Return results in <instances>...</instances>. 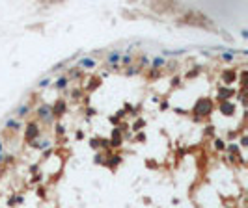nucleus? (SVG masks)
Wrapping results in <instances>:
<instances>
[{"mask_svg":"<svg viewBox=\"0 0 248 208\" xmlns=\"http://www.w3.org/2000/svg\"><path fill=\"white\" fill-rule=\"evenodd\" d=\"M215 110V104H213V100L209 99V97H204V99H198L196 100V104H194V108H192V112H194V115L196 117H209V113Z\"/></svg>","mask_w":248,"mask_h":208,"instance_id":"obj_1","label":"nucleus"},{"mask_svg":"<svg viewBox=\"0 0 248 208\" xmlns=\"http://www.w3.org/2000/svg\"><path fill=\"white\" fill-rule=\"evenodd\" d=\"M37 138H41V128H39V125H37L35 121H28L26 126H24V139H26V143H30V141H34V139H37Z\"/></svg>","mask_w":248,"mask_h":208,"instance_id":"obj_2","label":"nucleus"},{"mask_svg":"<svg viewBox=\"0 0 248 208\" xmlns=\"http://www.w3.org/2000/svg\"><path fill=\"white\" fill-rule=\"evenodd\" d=\"M35 113H37L39 121H43L45 125H50V123L54 121V117H52V112H50V104H41V106H37Z\"/></svg>","mask_w":248,"mask_h":208,"instance_id":"obj_3","label":"nucleus"},{"mask_svg":"<svg viewBox=\"0 0 248 208\" xmlns=\"http://www.w3.org/2000/svg\"><path fill=\"white\" fill-rule=\"evenodd\" d=\"M110 149H119L123 143V128L121 126H114L110 132Z\"/></svg>","mask_w":248,"mask_h":208,"instance_id":"obj_4","label":"nucleus"},{"mask_svg":"<svg viewBox=\"0 0 248 208\" xmlns=\"http://www.w3.org/2000/svg\"><path fill=\"white\" fill-rule=\"evenodd\" d=\"M218 112H220L224 117H233L235 112H237V106H235V102H232V100H224V102H218Z\"/></svg>","mask_w":248,"mask_h":208,"instance_id":"obj_5","label":"nucleus"},{"mask_svg":"<svg viewBox=\"0 0 248 208\" xmlns=\"http://www.w3.org/2000/svg\"><path fill=\"white\" fill-rule=\"evenodd\" d=\"M235 95V89L233 87H228V86H220L217 89V100L218 102H224V100H232Z\"/></svg>","mask_w":248,"mask_h":208,"instance_id":"obj_6","label":"nucleus"},{"mask_svg":"<svg viewBox=\"0 0 248 208\" xmlns=\"http://www.w3.org/2000/svg\"><path fill=\"white\" fill-rule=\"evenodd\" d=\"M50 112H52V117H54V119L65 115V112H67V102H65L63 99H58V100L50 106Z\"/></svg>","mask_w":248,"mask_h":208,"instance_id":"obj_7","label":"nucleus"},{"mask_svg":"<svg viewBox=\"0 0 248 208\" xmlns=\"http://www.w3.org/2000/svg\"><path fill=\"white\" fill-rule=\"evenodd\" d=\"M220 78H222V82H224L228 87H232V86L237 82V73H235L233 69H228V71H224V73H222V76H220Z\"/></svg>","mask_w":248,"mask_h":208,"instance_id":"obj_8","label":"nucleus"},{"mask_svg":"<svg viewBox=\"0 0 248 208\" xmlns=\"http://www.w3.org/2000/svg\"><path fill=\"white\" fill-rule=\"evenodd\" d=\"M77 67H78V69H93V67H97V61H95L93 58L84 56V58H80V60H78Z\"/></svg>","mask_w":248,"mask_h":208,"instance_id":"obj_9","label":"nucleus"},{"mask_svg":"<svg viewBox=\"0 0 248 208\" xmlns=\"http://www.w3.org/2000/svg\"><path fill=\"white\" fill-rule=\"evenodd\" d=\"M28 145H30V147H34V149H37V151H45V149H49V147H50V139H41V138H37V139L30 141Z\"/></svg>","mask_w":248,"mask_h":208,"instance_id":"obj_10","label":"nucleus"},{"mask_svg":"<svg viewBox=\"0 0 248 208\" xmlns=\"http://www.w3.org/2000/svg\"><path fill=\"white\" fill-rule=\"evenodd\" d=\"M119 60H121V54L118 52V50H112V52H108V56H106V63L110 65V67H118V63H119Z\"/></svg>","mask_w":248,"mask_h":208,"instance_id":"obj_11","label":"nucleus"},{"mask_svg":"<svg viewBox=\"0 0 248 208\" xmlns=\"http://www.w3.org/2000/svg\"><path fill=\"white\" fill-rule=\"evenodd\" d=\"M67 86H69V78H67L65 74H60L58 80L54 82V89H56V91H63Z\"/></svg>","mask_w":248,"mask_h":208,"instance_id":"obj_12","label":"nucleus"},{"mask_svg":"<svg viewBox=\"0 0 248 208\" xmlns=\"http://www.w3.org/2000/svg\"><path fill=\"white\" fill-rule=\"evenodd\" d=\"M149 65H151V69H155V71H161V69L166 65V60H164L162 56H157V58L149 60Z\"/></svg>","mask_w":248,"mask_h":208,"instance_id":"obj_13","label":"nucleus"},{"mask_svg":"<svg viewBox=\"0 0 248 208\" xmlns=\"http://www.w3.org/2000/svg\"><path fill=\"white\" fill-rule=\"evenodd\" d=\"M119 164H121V156H119V154L108 156V158H106V162H105V166H106V167H110V169H116Z\"/></svg>","mask_w":248,"mask_h":208,"instance_id":"obj_14","label":"nucleus"},{"mask_svg":"<svg viewBox=\"0 0 248 208\" xmlns=\"http://www.w3.org/2000/svg\"><path fill=\"white\" fill-rule=\"evenodd\" d=\"M4 126H6V128H11V130H19V128L22 126V123H21V121H15V119H7Z\"/></svg>","mask_w":248,"mask_h":208,"instance_id":"obj_15","label":"nucleus"},{"mask_svg":"<svg viewBox=\"0 0 248 208\" xmlns=\"http://www.w3.org/2000/svg\"><path fill=\"white\" fill-rule=\"evenodd\" d=\"M200 71H202V67H194V69H190V71H187V73H185V78L192 80V78H196V76L200 74Z\"/></svg>","mask_w":248,"mask_h":208,"instance_id":"obj_16","label":"nucleus"},{"mask_svg":"<svg viewBox=\"0 0 248 208\" xmlns=\"http://www.w3.org/2000/svg\"><path fill=\"white\" fill-rule=\"evenodd\" d=\"M226 153H230V154H239V153H241V147H239L237 143H230V145H226Z\"/></svg>","mask_w":248,"mask_h":208,"instance_id":"obj_17","label":"nucleus"},{"mask_svg":"<svg viewBox=\"0 0 248 208\" xmlns=\"http://www.w3.org/2000/svg\"><path fill=\"white\" fill-rule=\"evenodd\" d=\"M144 126H146V121H144V119H136V121L133 123V130H134V132H142Z\"/></svg>","mask_w":248,"mask_h":208,"instance_id":"obj_18","label":"nucleus"},{"mask_svg":"<svg viewBox=\"0 0 248 208\" xmlns=\"http://www.w3.org/2000/svg\"><path fill=\"white\" fill-rule=\"evenodd\" d=\"M28 112H30V106H28V104H22V106H19V108H17V115H19V117L28 115Z\"/></svg>","mask_w":248,"mask_h":208,"instance_id":"obj_19","label":"nucleus"},{"mask_svg":"<svg viewBox=\"0 0 248 208\" xmlns=\"http://www.w3.org/2000/svg\"><path fill=\"white\" fill-rule=\"evenodd\" d=\"M119 63H121V65H125V67H131V65H133V58H131L129 54H127V56H121Z\"/></svg>","mask_w":248,"mask_h":208,"instance_id":"obj_20","label":"nucleus"},{"mask_svg":"<svg viewBox=\"0 0 248 208\" xmlns=\"http://www.w3.org/2000/svg\"><path fill=\"white\" fill-rule=\"evenodd\" d=\"M138 73H140V67H134V65L127 67V71H125V74H127V76H134V74H138Z\"/></svg>","mask_w":248,"mask_h":208,"instance_id":"obj_21","label":"nucleus"},{"mask_svg":"<svg viewBox=\"0 0 248 208\" xmlns=\"http://www.w3.org/2000/svg\"><path fill=\"white\" fill-rule=\"evenodd\" d=\"M67 78H80V69L77 67V69H69V73L65 74Z\"/></svg>","mask_w":248,"mask_h":208,"instance_id":"obj_22","label":"nucleus"},{"mask_svg":"<svg viewBox=\"0 0 248 208\" xmlns=\"http://www.w3.org/2000/svg\"><path fill=\"white\" fill-rule=\"evenodd\" d=\"M213 145H215V149H217V151H226V143H224L222 139H218V138L213 141Z\"/></svg>","mask_w":248,"mask_h":208,"instance_id":"obj_23","label":"nucleus"},{"mask_svg":"<svg viewBox=\"0 0 248 208\" xmlns=\"http://www.w3.org/2000/svg\"><path fill=\"white\" fill-rule=\"evenodd\" d=\"M105 162H106V158L101 154V153H97L95 156H93V164H99V166H105Z\"/></svg>","mask_w":248,"mask_h":208,"instance_id":"obj_24","label":"nucleus"},{"mask_svg":"<svg viewBox=\"0 0 248 208\" xmlns=\"http://www.w3.org/2000/svg\"><path fill=\"white\" fill-rule=\"evenodd\" d=\"M138 61H140V67H147V65H149V58H147L146 54H142Z\"/></svg>","mask_w":248,"mask_h":208,"instance_id":"obj_25","label":"nucleus"},{"mask_svg":"<svg viewBox=\"0 0 248 208\" xmlns=\"http://www.w3.org/2000/svg\"><path fill=\"white\" fill-rule=\"evenodd\" d=\"M90 147H91V149L101 151V149H99V138H91V139H90Z\"/></svg>","mask_w":248,"mask_h":208,"instance_id":"obj_26","label":"nucleus"},{"mask_svg":"<svg viewBox=\"0 0 248 208\" xmlns=\"http://www.w3.org/2000/svg\"><path fill=\"white\" fill-rule=\"evenodd\" d=\"M149 78H151V80H157V78H161V71H155V69H151V73H149Z\"/></svg>","mask_w":248,"mask_h":208,"instance_id":"obj_27","label":"nucleus"},{"mask_svg":"<svg viewBox=\"0 0 248 208\" xmlns=\"http://www.w3.org/2000/svg\"><path fill=\"white\" fill-rule=\"evenodd\" d=\"M49 84H50V78H49V76H47V78H43V80H39V82H37V86H39V87H47V86H49Z\"/></svg>","mask_w":248,"mask_h":208,"instance_id":"obj_28","label":"nucleus"},{"mask_svg":"<svg viewBox=\"0 0 248 208\" xmlns=\"http://www.w3.org/2000/svg\"><path fill=\"white\" fill-rule=\"evenodd\" d=\"M82 95H84V91H82V89H73V93H71V97H73V99H80Z\"/></svg>","mask_w":248,"mask_h":208,"instance_id":"obj_29","label":"nucleus"},{"mask_svg":"<svg viewBox=\"0 0 248 208\" xmlns=\"http://www.w3.org/2000/svg\"><path fill=\"white\" fill-rule=\"evenodd\" d=\"M239 76H241V84H243V89H245V86H246V76H248V73H246V71H243V73H241Z\"/></svg>","mask_w":248,"mask_h":208,"instance_id":"obj_30","label":"nucleus"},{"mask_svg":"<svg viewBox=\"0 0 248 208\" xmlns=\"http://www.w3.org/2000/svg\"><path fill=\"white\" fill-rule=\"evenodd\" d=\"M56 134H58V136H63V134H65V128H63L60 123L56 125Z\"/></svg>","mask_w":248,"mask_h":208,"instance_id":"obj_31","label":"nucleus"},{"mask_svg":"<svg viewBox=\"0 0 248 208\" xmlns=\"http://www.w3.org/2000/svg\"><path fill=\"white\" fill-rule=\"evenodd\" d=\"M108 121H110V123H112L114 126H118V125H119V119H118L116 115H110V117H108Z\"/></svg>","mask_w":248,"mask_h":208,"instance_id":"obj_32","label":"nucleus"},{"mask_svg":"<svg viewBox=\"0 0 248 208\" xmlns=\"http://www.w3.org/2000/svg\"><path fill=\"white\" fill-rule=\"evenodd\" d=\"M41 180H43V177H41V173H39V175H34V177H32V182H34V184H39Z\"/></svg>","mask_w":248,"mask_h":208,"instance_id":"obj_33","label":"nucleus"},{"mask_svg":"<svg viewBox=\"0 0 248 208\" xmlns=\"http://www.w3.org/2000/svg\"><path fill=\"white\" fill-rule=\"evenodd\" d=\"M37 195H39L41 199H45V197H47V192H45V188H43V186H41V188H37Z\"/></svg>","mask_w":248,"mask_h":208,"instance_id":"obj_34","label":"nucleus"},{"mask_svg":"<svg viewBox=\"0 0 248 208\" xmlns=\"http://www.w3.org/2000/svg\"><path fill=\"white\" fill-rule=\"evenodd\" d=\"M185 50H166L164 54H170V56H177V54H183Z\"/></svg>","mask_w":248,"mask_h":208,"instance_id":"obj_35","label":"nucleus"},{"mask_svg":"<svg viewBox=\"0 0 248 208\" xmlns=\"http://www.w3.org/2000/svg\"><path fill=\"white\" fill-rule=\"evenodd\" d=\"M136 141H146V134L144 132H136Z\"/></svg>","mask_w":248,"mask_h":208,"instance_id":"obj_36","label":"nucleus"},{"mask_svg":"<svg viewBox=\"0 0 248 208\" xmlns=\"http://www.w3.org/2000/svg\"><path fill=\"white\" fill-rule=\"evenodd\" d=\"M37 171H39V166H37V164L30 166V173H32V175H37Z\"/></svg>","mask_w":248,"mask_h":208,"instance_id":"obj_37","label":"nucleus"},{"mask_svg":"<svg viewBox=\"0 0 248 208\" xmlns=\"http://www.w3.org/2000/svg\"><path fill=\"white\" fill-rule=\"evenodd\" d=\"M65 63H67V60H65V61H62V63H58V65H54V67H52V71H60Z\"/></svg>","mask_w":248,"mask_h":208,"instance_id":"obj_38","label":"nucleus"},{"mask_svg":"<svg viewBox=\"0 0 248 208\" xmlns=\"http://www.w3.org/2000/svg\"><path fill=\"white\" fill-rule=\"evenodd\" d=\"M179 84H181V78H179V76L172 78V86H174V87H175V86H179Z\"/></svg>","mask_w":248,"mask_h":208,"instance_id":"obj_39","label":"nucleus"},{"mask_svg":"<svg viewBox=\"0 0 248 208\" xmlns=\"http://www.w3.org/2000/svg\"><path fill=\"white\" fill-rule=\"evenodd\" d=\"M86 115H88V117H91V115H95V110L88 106V108H86Z\"/></svg>","mask_w":248,"mask_h":208,"instance_id":"obj_40","label":"nucleus"},{"mask_svg":"<svg viewBox=\"0 0 248 208\" xmlns=\"http://www.w3.org/2000/svg\"><path fill=\"white\" fill-rule=\"evenodd\" d=\"M248 145V138L246 136H241V147H246Z\"/></svg>","mask_w":248,"mask_h":208,"instance_id":"obj_41","label":"nucleus"},{"mask_svg":"<svg viewBox=\"0 0 248 208\" xmlns=\"http://www.w3.org/2000/svg\"><path fill=\"white\" fill-rule=\"evenodd\" d=\"M205 134H207V136H213V134H215V128H213V126H207V128H205Z\"/></svg>","mask_w":248,"mask_h":208,"instance_id":"obj_42","label":"nucleus"},{"mask_svg":"<svg viewBox=\"0 0 248 208\" xmlns=\"http://www.w3.org/2000/svg\"><path fill=\"white\" fill-rule=\"evenodd\" d=\"M50 154H52V149L49 147V149H45V153H43V158H49Z\"/></svg>","mask_w":248,"mask_h":208,"instance_id":"obj_43","label":"nucleus"},{"mask_svg":"<svg viewBox=\"0 0 248 208\" xmlns=\"http://www.w3.org/2000/svg\"><path fill=\"white\" fill-rule=\"evenodd\" d=\"M168 106H170V104H168L166 100H162V102H161V110H162V112H164V110H168Z\"/></svg>","mask_w":248,"mask_h":208,"instance_id":"obj_44","label":"nucleus"},{"mask_svg":"<svg viewBox=\"0 0 248 208\" xmlns=\"http://www.w3.org/2000/svg\"><path fill=\"white\" fill-rule=\"evenodd\" d=\"M22 201H24V197H22V195H17V197H15V205H21Z\"/></svg>","mask_w":248,"mask_h":208,"instance_id":"obj_45","label":"nucleus"},{"mask_svg":"<svg viewBox=\"0 0 248 208\" xmlns=\"http://www.w3.org/2000/svg\"><path fill=\"white\" fill-rule=\"evenodd\" d=\"M82 138H84V132H82V130H78V132H77V139H82Z\"/></svg>","mask_w":248,"mask_h":208,"instance_id":"obj_46","label":"nucleus"},{"mask_svg":"<svg viewBox=\"0 0 248 208\" xmlns=\"http://www.w3.org/2000/svg\"><path fill=\"white\" fill-rule=\"evenodd\" d=\"M228 138H230V139H235V138H237V132H230Z\"/></svg>","mask_w":248,"mask_h":208,"instance_id":"obj_47","label":"nucleus"},{"mask_svg":"<svg viewBox=\"0 0 248 208\" xmlns=\"http://www.w3.org/2000/svg\"><path fill=\"white\" fill-rule=\"evenodd\" d=\"M7 205L13 206V205H15V197H9V199H7Z\"/></svg>","mask_w":248,"mask_h":208,"instance_id":"obj_48","label":"nucleus"},{"mask_svg":"<svg viewBox=\"0 0 248 208\" xmlns=\"http://www.w3.org/2000/svg\"><path fill=\"white\" fill-rule=\"evenodd\" d=\"M241 37H243V39H246V37H248V30H243V32H241Z\"/></svg>","mask_w":248,"mask_h":208,"instance_id":"obj_49","label":"nucleus"},{"mask_svg":"<svg viewBox=\"0 0 248 208\" xmlns=\"http://www.w3.org/2000/svg\"><path fill=\"white\" fill-rule=\"evenodd\" d=\"M4 160H6V156H4V153H2V154H0V164H2Z\"/></svg>","mask_w":248,"mask_h":208,"instance_id":"obj_50","label":"nucleus"},{"mask_svg":"<svg viewBox=\"0 0 248 208\" xmlns=\"http://www.w3.org/2000/svg\"><path fill=\"white\" fill-rule=\"evenodd\" d=\"M4 153V145H2V139H0V154Z\"/></svg>","mask_w":248,"mask_h":208,"instance_id":"obj_51","label":"nucleus"}]
</instances>
